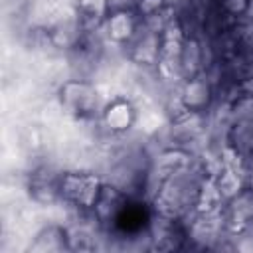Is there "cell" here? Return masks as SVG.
I'll list each match as a JSON object with an SVG mask.
<instances>
[{
  "instance_id": "1",
  "label": "cell",
  "mask_w": 253,
  "mask_h": 253,
  "mask_svg": "<svg viewBox=\"0 0 253 253\" xmlns=\"http://www.w3.org/2000/svg\"><path fill=\"white\" fill-rule=\"evenodd\" d=\"M59 190L67 200H71L79 206H95V202L101 194V182L95 176L67 174L61 178Z\"/></svg>"
},
{
  "instance_id": "2",
  "label": "cell",
  "mask_w": 253,
  "mask_h": 253,
  "mask_svg": "<svg viewBox=\"0 0 253 253\" xmlns=\"http://www.w3.org/2000/svg\"><path fill=\"white\" fill-rule=\"evenodd\" d=\"M61 101L75 115H89L97 105V91L81 81H69L61 87Z\"/></svg>"
},
{
  "instance_id": "3",
  "label": "cell",
  "mask_w": 253,
  "mask_h": 253,
  "mask_svg": "<svg viewBox=\"0 0 253 253\" xmlns=\"http://www.w3.org/2000/svg\"><path fill=\"white\" fill-rule=\"evenodd\" d=\"M63 247H69L65 229H61L57 225H47L36 235V241L32 243L30 249H34V251H57Z\"/></svg>"
},
{
  "instance_id": "4",
  "label": "cell",
  "mask_w": 253,
  "mask_h": 253,
  "mask_svg": "<svg viewBox=\"0 0 253 253\" xmlns=\"http://www.w3.org/2000/svg\"><path fill=\"white\" fill-rule=\"evenodd\" d=\"M134 119V111L126 101H115L105 111V123L111 130H126Z\"/></svg>"
},
{
  "instance_id": "5",
  "label": "cell",
  "mask_w": 253,
  "mask_h": 253,
  "mask_svg": "<svg viewBox=\"0 0 253 253\" xmlns=\"http://www.w3.org/2000/svg\"><path fill=\"white\" fill-rule=\"evenodd\" d=\"M109 32H111V36H113V38H117V40L126 38V36L132 32V26H130L128 14H126V12L115 14V16H113V20L109 22Z\"/></svg>"
},
{
  "instance_id": "6",
  "label": "cell",
  "mask_w": 253,
  "mask_h": 253,
  "mask_svg": "<svg viewBox=\"0 0 253 253\" xmlns=\"http://www.w3.org/2000/svg\"><path fill=\"white\" fill-rule=\"evenodd\" d=\"M109 0H79V8L83 12L81 18H99L105 8H107Z\"/></svg>"
}]
</instances>
